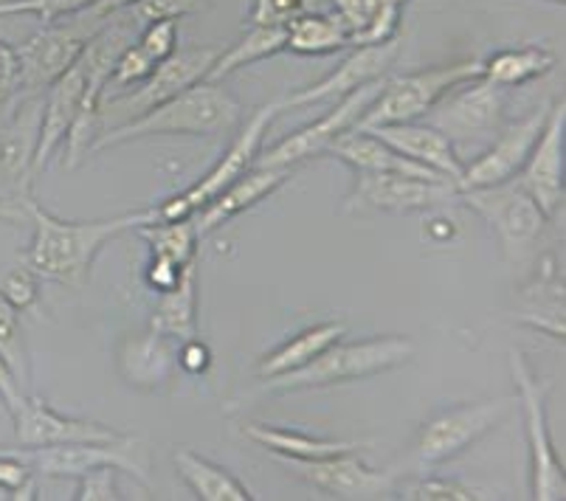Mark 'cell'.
I'll return each instance as SVG.
<instances>
[{
    "instance_id": "cell-35",
    "label": "cell",
    "mask_w": 566,
    "mask_h": 501,
    "mask_svg": "<svg viewBox=\"0 0 566 501\" xmlns=\"http://www.w3.org/2000/svg\"><path fill=\"white\" fill-rule=\"evenodd\" d=\"M400 499L409 501H476L485 499L480 490L468 488L457 479H423V482L411 484Z\"/></svg>"
},
{
    "instance_id": "cell-24",
    "label": "cell",
    "mask_w": 566,
    "mask_h": 501,
    "mask_svg": "<svg viewBox=\"0 0 566 501\" xmlns=\"http://www.w3.org/2000/svg\"><path fill=\"white\" fill-rule=\"evenodd\" d=\"M409 0H331L349 31V45H384L398 40Z\"/></svg>"
},
{
    "instance_id": "cell-37",
    "label": "cell",
    "mask_w": 566,
    "mask_h": 501,
    "mask_svg": "<svg viewBox=\"0 0 566 501\" xmlns=\"http://www.w3.org/2000/svg\"><path fill=\"white\" fill-rule=\"evenodd\" d=\"M40 293V276L29 265L12 268L7 276L0 279V296L7 299L14 310L32 307L38 302Z\"/></svg>"
},
{
    "instance_id": "cell-7",
    "label": "cell",
    "mask_w": 566,
    "mask_h": 501,
    "mask_svg": "<svg viewBox=\"0 0 566 501\" xmlns=\"http://www.w3.org/2000/svg\"><path fill=\"white\" fill-rule=\"evenodd\" d=\"M460 203L471 206L496 231L504 254L511 260H522V257L530 254V248L538 242L549 220L516 178L496 186L462 189Z\"/></svg>"
},
{
    "instance_id": "cell-13",
    "label": "cell",
    "mask_w": 566,
    "mask_h": 501,
    "mask_svg": "<svg viewBox=\"0 0 566 501\" xmlns=\"http://www.w3.org/2000/svg\"><path fill=\"white\" fill-rule=\"evenodd\" d=\"M504 91L488 80H471L457 85L446 100L437 102L429 113V124L451 138V142H482L502 127Z\"/></svg>"
},
{
    "instance_id": "cell-25",
    "label": "cell",
    "mask_w": 566,
    "mask_h": 501,
    "mask_svg": "<svg viewBox=\"0 0 566 501\" xmlns=\"http://www.w3.org/2000/svg\"><path fill=\"white\" fill-rule=\"evenodd\" d=\"M243 434L251 442L274 453L276 459H300V462L369 448V442L364 440H324V437H311V434L291 431V428L262 426V422H245Z\"/></svg>"
},
{
    "instance_id": "cell-40",
    "label": "cell",
    "mask_w": 566,
    "mask_h": 501,
    "mask_svg": "<svg viewBox=\"0 0 566 501\" xmlns=\"http://www.w3.org/2000/svg\"><path fill=\"white\" fill-rule=\"evenodd\" d=\"M76 484L74 499L80 501H113L122 499L118 493V471L111 468V465H102V468H94V471H85Z\"/></svg>"
},
{
    "instance_id": "cell-31",
    "label": "cell",
    "mask_w": 566,
    "mask_h": 501,
    "mask_svg": "<svg viewBox=\"0 0 566 501\" xmlns=\"http://www.w3.org/2000/svg\"><path fill=\"white\" fill-rule=\"evenodd\" d=\"M280 51H285V25H249V31L229 51H220V56L206 74V82H223L234 71L271 60Z\"/></svg>"
},
{
    "instance_id": "cell-21",
    "label": "cell",
    "mask_w": 566,
    "mask_h": 501,
    "mask_svg": "<svg viewBox=\"0 0 566 501\" xmlns=\"http://www.w3.org/2000/svg\"><path fill=\"white\" fill-rule=\"evenodd\" d=\"M293 169L287 167H251L249 173L240 175L234 184H229L218 198H212L203 209L195 211L192 223L198 237L203 240L206 234L218 231L220 226H226L231 217L243 215L251 206H256L260 200H265L268 195H274L287 178H291Z\"/></svg>"
},
{
    "instance_id": "cell-29",
    "label": "cell",
    "mask_w": 566,
    "mask_h": 501,
    "mask_svg": "<svg viewBox=\"0 0 566 501\" xmlns=\"http://www.w3.org/2000/svg\"><path fill=\"white\" fill-rule=\"evenodd\" d=\"M553 49L547 45H522V49H502L482 62V80L499 87H518L533 80H542L555 69Z\"/></svg>"
},
{
    "instance_id": "cell-23",
    "label": "cell",
    "mask_w": 566,
    "mask_h": 501,
    "mask_svg": "<svg viewBox=\"0 0 566 501\" xmlns=\"http://www.w3.org/2000/svg\"><path fill=\"white\" fill-rule=\"evenodd\" d=\"M327 155H333V158L344 161L347 167H353L355 173H398L411 175V178L446 180L442 175L431 173L423 164L411 161V158L400 155L398 149H392L386 142H380L378 136H373V133L367 131H358V127L342 133V136L327 147Z\"/></svg>"
},
{
    "instance_id": "cell-39",
    "label": "cell",
    "mask_w": 566,
    "mask_h": 501,
    "mask_svg": "<svg viewBox=\"0 0 566 501\" xmlns=\"http://www.w3.org/2000/svg\"><path fill=\"white\" fill-rule=\"evenodd\" d=\"M20 60L18 49L0 40V118H7L20 105Z\"/></svg>"
},
{
    "instance_id": "cell-41",
    "label": "cell",
    "mask_w": 566,
    "mask_h": 501,
    "mask_svg": "<svg viewBox=\"0 0 566 501\" xmlns=\"http://www.w3.org/2000/svg\"><path fill=\"white\" fill-rule=\"evenodd\" d=\"M203 7L206 0H138L130 9L142 23H153V20H181Z\"/></svg>"
},
{
    "instance_id": "cell-28",
    "label": "cell",
    "mask_w": 566,
    "mask_h": 501,
    "mask_svg": "<svg viewBox=\"0 0 566 501\" xmlns=\"http://www.w3.org/2000/svg\"><path fill=\"white\" fill-rule=\"evenodd\" d=\"M349 31L336 12H302L285 25V51L300 56H324L347 49Z\"/></svg>"
},
{
    "instance_id": "cell-20",
    "label": "cell",
    "mask_w": 566,
    "mask_h": 501,
    "mask_svg": "<svg viewBox=\"0 0 566 501\" xmlns=\"http://www.w3.org/2000/svg\"><path fill=\"white\" fill-rule=\"evenodd\" d=\"M12 420L14 431H18V442L25 448L69 446V442H107L118 437L113 428L99 426V422L56 415L49 403L40 400V397H25L23 406L12 415Z\"/></svg>"
},
{
    "instance_id": "cell-3",
    "label": "cell",
    "mask_w": 566,
    "mask_h": 501,
    "mask_svg": "<svg viewBox=\"0 0 566 501\" xmlns=\"http://www.w3.org/2000/svg\"><path fill=\"white\" fill-rule=\"evenodd\" d=\"M415 353V341L403 338V335H384V338L355 341V344L336 341L302 369L268 378L262 384V392H274V395L276 392H305L375 378V375H384V372L409 364Z\"/></svg>"
},
{
    "instance_id": "cell-11",
    "label": "cell",
    "mask_w": 566,
    "mask_h": 501,
    "mask_svg": "<svg viewBox=\"0 0 566 501\" xmlns=\"http://www.w3.org/2000/svg\"><path fill=\"white\" fill-rule=\"evenodd\" d=\"M384 82H386V76L384 80L369 82V85L358 87V91L347 93V96H342V102H338V105L333 107L327 116L318 118V122H313V124H307V127L296 131L293 136L282 138L280 144H274L271 149H265L262 155H256L254 167L293 169L296 164L311 161V158L324 155L327 153V147H331V144L336 142L342 133L353 131L355 124H358V118L364 116V111L373 105V100L380 93Z\"/></svg>"
},
{
    "instance_id": "cell-1",
    "label": "cell",
    "mask_w": 566,
    "mask_h": 501,
    "mask_svg": "<svg viewBox=\"0 0 566 501\" xmlns=\"http://www.w3.org/2000/svg\"><path fill=\"white\" fill-rule=\"evenodd\" d=\"M29 220L34 223L32 246L25 248L23 262L40 279H51L60 285L85 288L91 279L96 254L105 242L116 240L125 231H136L144 223H156V206L138 209L130 215L107 217V220H60L51 211L40 209L34 198L25 200Z\"/></svg>"
},
{
    "instance_id": "cell-22",
    "label": "cell",
    "mask_w": 566,
    "mask_h": 501,
    "mask_svg": "<svg viewBox=\"0 0 566 501\" xmlns=\"http://www.w3.org/2000/svg\"><path fill=\"white\" fill-rule=\"evenodd\" d=\"M367 133L378 136L380 142H386L392 149H398L400 155L411 158V161L423 164L431 173L442 175L451 184H460L462 178V158L457 155L454 142H451L446 133H440L431 124H384V127H369Z\"/></svg>"
},
{
    "instance_id": "cell-32",
    "label": "cell",
    "mask_w": 566,
    "mask_h": 501,
    "mask_svg": "<svg viewBox=\"0 0 566 501\" xmlns=\"http://www.w3.org/2000/svg\"><path fill=\"white\" fill-rule=\"evenodd\" d=\"M138 237L150 242L153 257H164L178 265H189L198 254V231H195L192 217L187 220H156V223L138 226Z\"/></svg>"
},
{
    "instance_id": "cell-5",
    "label": "cell",
    "mask_w": 566,
    "mask_h": 501,
    "mask_svg": "<svg viewBox=\"0 0 566 501\" xmlns=\"http://www.w3.org/2000/svg\"><path fill=\"white\" fill-rule=\"evenodd\" d=\"M482 76L480 60H451L446 65L417 71V74L386 76L384 87L373 100V105L358 118V131L384 127V124H406L426 118L431 107L446 100L457 85Z\"/></svg>"
},
{
    "instance_id": "cell-14",
    "label": "cell",
    "mask_w": 566,
    "mask_h": 501,
    "mask_svg": "<svg viewBox=\"0 0 566 501\" xmlns=\"http://www.w3.org/2000/svg\"><path fill=\"white\" fill-rule=\"evenodd\" d=\"M43 122V96L23 100L0 118V200L32 198V164Z\"/></svg>"
},
{
    "instance_id": "cell-6",
    "label": "cell",
    "mask_w": 566,
    "mask_h": 501,
    "mask_svg": "<svg viewBox=\"0 0 566 501\" xmlns=\"http://www.w3.org/2000/svg\"><path fill=\"white\" fill-rule=\"evenodd\" d=\"M218 56L220 49H214V45L178 49L172 56L158 62L156 71L142 85L99 102V111H96V136L105 131H113V127H122V124L133 122V118L144 116V113H150L153 107L164 105V102H169L181 91H187V87L203 82Z\"/></svg>"
},
{
    "instance_id": "cell-36",
    "label": "cell",
    "mask_w": 566,
    "mask_h": 501,
    "mask_svg": "<svg viewBox=\"0 0 566 501\" xmlns=\"http://www.w3.org/2000/svg\"><path fill=\"white\" fill-rule=\"evenodd\" d=\"M136 43L156 62H164L178 51V20H153L138 31Z\"/></svg>"
},
{
    "instance_id": "cell-19",
    "label": "cell",
    "mask_w": 566,
    "mask_h": 501,
    "mask_svg": "<svg viewBox=\"0 0 566 501\" xmlns=\"http://www.w3.org/2000/svg\"><path fill=\"white\" fill-rule=\"evenodd\" d=\"M276 113H280V102H271V105L260 107V111L249 118L243 133L231 142V147L226 149L223 158H220V161L214 164V167L209 169V173L192 186V189H187V192L181 195V200L187 203V209L192 211V215L198 209H203L212 198H218L226 186L234 184L240 175H245L251 167H254L256 155H260V147H262V138L268 136V127H271V122L276 118Z\"/></svg>"
},
{
    "instance_id": "cell-48",
    "label": "cell",
    "mask_w": 566,
    "mask_h": 501,
    "mask_svg": "<svg viewBox=\"0 0 566 501\" xmlns=\"http://www.w3.org/2000/svg\"><path fill=\"white\" fill-rule=\"evenodd\" d=\"M549 3H564V0H549Z\"/></svg>"
},
{
    "instance_id": "cell-42",
    "label": "cell",
    "mask_w": 566,
    "mask_h": 501,
    "mask_svg": "<svg viewBox=\"0 0 566 501\" xmlns=\"http://www.w3.org/2000/svg\"><path fill=\"white\" fill-rule=\"evenodd\" d=\"M29 479H34V468L29 465L25 453H0V490H7V495H14Z\"/></svg>"
},
{
    "instance_id": "cell-12",
    "label": "cell",
    "mask_w": 566,
    "mask_h": 501,
    "mask_svg": "<svg viewBox=\"0 0 566 501\" xmlns=\"http://www.w3.org/2000/svg\"><path fill=\"white\" fill-rule=\"evenodd\" d=\"M460 203V189L449 180H426L398 173H355V186L344 209H378L409 215V211L440 209Z\"/></svg>"
},
{
    "instance_id": "cell-15",
    "label": "cell",
    "mask_w": 566,
    "mask_h": 501,
    "mask_svg": "<svg viewBox=\"0 0 566 501\" xmlns=\"http://www.w3.org/2000/svg\"><path fill=\"white\" fill-rule=\"evenodd\" d=\"M549 107L542 105L535 113H530L527 118L516 124H507L502 133H499L496 142L473 158L471 164L462 167V178L457 184V189H480V186H496L504 180H513L522 167L527 164L530 153H533L535 142L542 136L544 124H547Z\"/></svg>"
},
{
    "instance_id": "cell-34",
    "label": "cell",
    "mask_w": 566,
    "mask_h": 501,
    "mask_svg": "<svg viewBox=\"0 0 566 501\" xmlns=\"http://www.w3.org/2000/svg\"><path fill=\"white\" fill-rule=\"evenodd\" d=\"M96 0H0V18L7 14H32L40 23L49 25L56 20L71 18L82 9L94 7Z\"/></svg>"
},
{
    "instance_id": "cell-18",
    "label": "cell",
    "mask_w": 566,
    "mask_h": 501,
    "mask_svg": "<svg viewBox=\"0 0 566 501\" xmlns=\"http://www.w3.org/2000/svg\"><path fill=\"white\" fill-rule=\"evenodd\" d=\"M398 40L384 45H355L353 54L344 56L342 65L333 74H327L322 82L305 87V91L287 93L285 100H280V111L318 105V102L327 100H342V96L369 85V82L384 80L389 74V69H392V62L398 60Z\"/></svg>"
},
{
    "instance_id": "cell-9",
    "label": "cell",
    "mask_w": 566,
    "mask_h": 501,
    "mask_svg": "<svg viewBox=\"0 0 566 501\" xmlns=\"http://www.w3.org/2000/svg\"><path fill=\"white\" fill-rule=\"evenodd\" d=\"M25 459L34 468V473L54 479L82 477L85 471L111 465L116 471L136 477L138 482H150V453L144 451L136 437H122V434L116 440L107 442H69V446L29 448Z\"/></svg>"
},
{
    "instance_id": "cell-33",
    "label": "cell",
    "mask_w": 566,
    "mask_h": 501,
    "mask_svg": "<svg viewBox=\"0 0 566 501\" xmlns=\"http://www.w3.org/2000/svg\"><path fill=\"white\" fill-rule=\"evenodd\" d=\"M0 358L7 361L20 386L29 384V355L23 344V327H20L18 310L0 296Z\"/></svg>"
},
{
    "instance_id": "cell-38",
    "label": "cell",
    "mask_w": 566,
    "mask_h": 501,
    "mask_svg": "<svg viewBox=\"0 0 566 501\" xmlns=\"http://www.w3.org/2000/svg\"><path fill=\"white\" fill-rule=\"evenodd\" d=\"M311 9V0H251L249 25H287Z\"/></svg>"
},
{
    "instance_id": "cell-2",
    "label": "cell",
    "mask_w": 566,
    "mask_h": 501,
    "mask_svg": "<svg viewBox=\"0 0 566 501\" xmlns=\"http://www.w3.org/2000/svg\"><path fill=\"white\" fill-rule=\"evenodd\" d=\"M240 122V102L218 82H198L150 113L96 136L91 155L147 136H223Z\"/></svg>"
},
{
    "instance_id": "cell-43",
    "label": "cell",
    "mask_w": 566,
    "mask_h": 501,
    "mask_svg": "<svg viewBox=\"0 0 566 501\" xmlns=\"http://www.w3.org/2000/svg\"><path fill=\"white\" fill-rule=\"evenodd\" d=\"M184 268L187 265H178V262L164 260V257H153L150 268H147V282H150V288H156L158 293H164L169 291V288L178 285Z\"/></svg>"
},
{
    "instance_id": "cell-27",
    "label": "cell",
    "mask_w": 566,
    "mask_h": 501,
    "mask_svg": "<svg viewBox=\"0 0 566 501\" xmlns=\"http://www.w3.org/2000/svg\"><path fill=\"white\" fill-rule=\"evenodd\" d=\"M344 333H347V327H344L342 322H324L316 324V327L302 330L300 335H293L291 341H285L280 349L265 355V358L260 361V366H256V375H260L262 380H268L276 378V375H285V372L302 369V366L311 364L313 358H318L331 344L342 341Z\"/></svg>"
},
{
    "instance_id": "cell-26",
    "label": "cell",
    "mask_w": 566,
    "mask_h": 501,
    "mask_svg": "<svg viewBox=\"0 0 566 501\" xmlns=\"http://www.w3.org/2000/svg\"><path fill=\"white\" fill-rule=\"evenodd\" d=\"M150 333L164 338H198V268L195 260L184 268L178 285L158 296L150 319Z\"/></svg>"
},
{
    "instance_id": "cell-17",
    "label": "cell",
    "mask_w": 566,
    "mask_h": 501,
    "mask_svg": "<svg viewBox=\"0 0 566 501\" xmlns=\"http://www.w3.org/2000/svg\"><path fill=\"white\" fill-rule=\"evenodd\" d=\"M300 473L307 484L336 499H389L395 493V473L373 471L355 451L336 453L327 459H282Z\"/></svg>"
},
{
    "instance_id": "cell-8",
    "label": "cell",
    "mask_w": 566,
    "mask_h": 501,
    "mask_svg": "<svg viewBox=\"0 0 566 501\" xmlns=\"http://www.w3.org/2000/svg\"><path fill=\"white\" fill-rule=\"evenodd\" d=\"M511 372L518 386L516 403H522L524 426H527L530 495L535 501H564V462L555 453L547 426V409H544V395H547V389L535 380V375L527 366V358L518 349H511Z\"/></svg>"
},
{
    "instance_id": "cell-44",
    "label": "cell",
    "mask_w": 566,
    "mask_h": 501,
    "mask_svg": "<svg viewBox=\"0 0 566 501\" xmlns=\"http://www.w3.org/2000/svg\"><path fill=\"white\" fill-rule=\"evenodd\" d=\"M0 400H3V406L9 409V415H14L25 400L23 386L18 384V378H14L12 369H9L3 358H0Z\"/></svg>"
},
{
    "instance_id": "cell-47",
    "label": "cell",
    "mask_w": 566,
    "mask_h": 501,
    "mask_svg": "<svg viewBox=\"0 0 566 501\" xmlns=\"http://www.w3.org/2000/svg\"><path fill=\"white\" fill-rule=\"evenodd\" d=\"M138 0H96L94 7L99 9L102 14H116V12H122V9H130V7H136Z\"/></svg>"
},
{
    "instance_id": "cell-30",
    "label": "cell",
    "mask_w": 566,
    "mask_h": 501,
    "mask_svg": "<svg viewBox=\"0 0 566 501\" xmlns=\"http://www.w3.org/2000/svg\"><path fill=\"white\" fill-rule=\"evenodd\" d=\"M175 468L184 482L192 488V493L203 501H251V490L237 477H231L226 468L198 457L195 451H175Z\"/></svg>"
},
{
    "instance_id": "cell-46",
    "label": "cell",
    "mask_w": 566,
    "mask_h": 501,
    "mask_svg": "<svg viewBox=\"0 0 566 501\" xmlns=\"http://www.w3.org/2000/svg\"><path fill=\"white\" fill-rule=\"evenodd\" d=\"M25 200H18V198L0 200V220H3V223H20V220H25V217H29Z\"/></svg>"
},
{
    "instance_id": "cell-4",
    "label": "cell",
    "mask_w": 566,
    "mask_h": 501,
    "mask_svg": "<svg viewBox=\"0 0 566 501\" xmlns=\"http://www.w3.org/2000/svg\"><path fill=\"white\" fill-rule=\"evenodd\" d=\"M107 20H111V14H102L96 7H87L71 18L43 25L23 45H14L20 60L18 100L23 102L43 96L74 65L87 40L94 38Z\"/></svg>"
},
{
    "instance_id": "cell-45",
    "label": "cell",
    "mask_w": 566,
    "mask_h": 501,
    "mask_svg": "<svg viewBox=\"0 0 566 501\" xmlns=\"http://www.w3.org/2000/svg\"><path fill=\"white\" fill-rule=\"evenodd\" d=\"M181 364L187 366V369H192V372H203L206 366H209V353H206V347L200 344V341L189 338L187 344H184Z\"/></svg>"
},
{
    "instance_id": "cell-16",
    "label": "cell",
    "mask_w": 566,
    "mask_h": 501,
    "mask_svg": "<svg viewBox=\"0 0 566 501\" xmlns=\"http://www.w3.org/2000/svg\"><path fill=\"white\" fill-rule=\"evenodd\" d=\"M564 133H566V105L564 100L549 107L547 124L542 136L535 142L527 164L516 175L518 184L530 192V198L538 203V209L547 217L558 215L564 206Z\"/></svg>"
},
{
    "instance_id": "cell-10",
    "label": "cell",
    "mask_w": 566,
    "mask_h": 501,
    "mask_svg": "<svg viewBox=\"0 0 566 501\" xmlns=\"http://www.w3.org/2000/svg\"><path fill=\"white\" fill-rule=\"evenodd\" d=\"M516 397H496V400L471 403L460 409H449L429 420L417 437L415 457L420 465H440L460 457L465 448L480 442L488 431L502 422V417L513 409Z\"/></svg>"
}]
</instances>
